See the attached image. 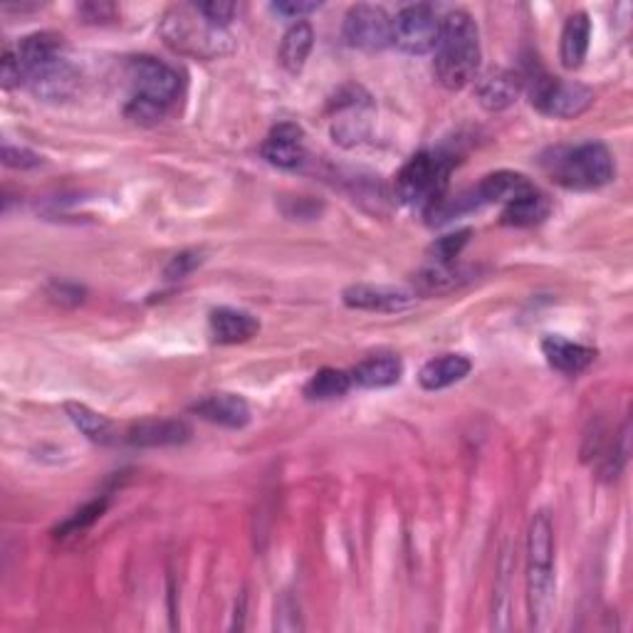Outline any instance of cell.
<instances>
[{
	"label": "cell",
	"instance_id": "obj_9",
	"mask_svg": "<svg viewBox=\"0 0 633 633\" xmlns=\"http://www.w3.org/2000/svg\"><path fill=\"white\" fill-rule=\"evenodd\" d=\"M441 33L438 13L433 11V5H406L399 15L394 17V33L391 43L399 50L409 55H426L436 50Z\"/></svg>",
	"mask_w": 633,
	"mask_h": 633
},
{
	"label": "cell",
	"instance_id": "obj_1",
	"mask_svg": "<svg viewBox=\"0 0 633 633\" xmlns=\"http://www.w3.org/2000/svg\"><path fill=\"white\" fill-rule=\"evenodd\" d=\"M480 33L472 15L466 11H453L441 21L436 43V60L433 72L443 87L456 92L468 87L480 70Z\"/></svg>",
	"mask_w": 633,
	"mask_h": 633
},
{
	"label": "cell",
	"instance_id": "obj_4",
	"mask_svg": "<svg viewBox=\"0 0 633 633\" xmlns=\"http://www.w3.org/2000/svg\"><path fill=\"white\" fill-rule=\"evenodd\" d=\"M544 168L554 184L570 188V191H594V188L611 184L613 176H617L611 151L599 141L554 149L544 159Z\"/></svg>",
	"mask_w": 633,
	"mask_h": 633
},
{
	"label": "cell",
	"instance_id": "obj_11",
	"mask_svg": "<svg viewBox=\"0 0 633 633\" xmlns=\"http://www.w3.org/2000/svg\"><path fill=\"white\" fill-rule=\"evenodd\" d=\"M260 154L268 164L278 168H297L307 156L305 146V131L302 127L292 125V121H280L278 127L270 129V134L266 137L260 146Z\"/></svg>",
	"mask_w": 633,
	"mask_h": 633
},
{
	"label": "cell",
	"instance_id": "obj_27",
	"mask_svg": "<svg viewBox=\"0 0 633 633\" xmlns=\"http://www.w3.org/2000/svg\"><path fill=\"white\" fill-rule=\"evenodd\" d=\"M352 386L354 382L349 372H342V368H319V372L305 384V399L332 401L339 399V396H344Z\"/></svg>",
	"mask_w": 633,
	"mask_h": 633
},
{
	"label": "cell",
	"instance_id": "obj_23",
	"mask_svg": "<svg viewBox=\"0 0 633 633\" xmlns=\"http://www.w3.org/2000/svg\"><path fill=\"white\" fill-rule=\"evenodd\" d=\"M349 374H352V382L362 386V389H386V386L401 382L403 364L394 354H374L359 362Z\"/></svg>",
	"mask_w": 633,
	"mask_h": 633
},
{
	"label": "cell",
	"instance_id": "obj_5",
	"mask_svg": "<svg viewBox=\"0 0 633 633\" xmlns=\"http://www.w3.org/2000/svg\"><path fill=\"white\" fill-rule=\"evenodd\" d=\"M453 172V159L446 154H431V151H419L396 174V196L401 203L419 208L429 213L441 198H446L448 178Z\"/></svg>",
	"mask_w": 633,
	"mask_h": 633
},
{
	"label": "cell",
	"instance_id": "obj_18",
	"mask_svg": "<svg viewBox=\"0 0 633 633\" xmlns=\"http://www.w3.org/2000/svg\"><path fill=\"white\" fill-rule=\"evenodd\" d=\"M472 272L456 262H431L413 278V295H448V292L466 285Z\"/></svg>",
	"mask_w": 633,
	"mask_h": 633
},
{
	"label": "cell",
	"instance_id": "obj_12",
	"mask_svg": "<svg viewBox=\"0 0 633 633\" xmlns=\"http://www.w3.org/2000/svg\"><path fill=\"white\" fill-rule=\"evenodd\" d=\"M344 305L362 312H382V315H394L415 305V295L409 290L386 288V285H352L344 290Z\"/></svg>",
	"mask_w": 633,
	"mask_h": 633
},
{
	"label": "cell",
	"instance_id": "obj_8",
	"mask_svg": "<svg viewBox=\"0 0 633 633\" xmlns=\"http://www.w3.org/2000/svg\"><path fill=\"white\" fill-rule=\"evenodd\" d=\"M530 97L537 112L554 119H574L584 115L594 104V92L587 84L550 78V74H542V78L535 80Z\"/></svg>",
	"mask_w": 633,
	"mask_h": 633
},
{
	"label": "cell",
	"instance_id": "obj_19",
	"mask_svg": "<svg viewBox=\"0 0 633 633\" xmlns=\"http://www.w3.org/2000/svg\"><path fill=\"white\" fill-rule=\"evenodd\" d=\"M535 188L537 186L523 174H517V172H495V174H488L483 181L478 184L476 196H478L480 203L509 206V203H515L517 198H523L530 191H535Z\"/></svg>",
	"mask_w": 633,
	"mask_h": 633
},
{
	"label": "cell",
	"instance_id": "obj_31",
	"mask_svg": "<svg viewBox=\"0 0 633 633\" xmlns=\"http://www.w3.org/2000/svg\"><path fill=\"white\" fill-rule=\"evenodd\" d=\"M203 258H201V253L198 250H186V253H178L172 258V262H168L166 270H164V278L166 280H181L186 278L188 272H194L198 266H201Z\"/></svg>",
	"mask_w": 633,
	"mask_h": 633
},
{
	"label": "cell",
	"instance_id": "obj_14",
	"mask_svg": "<svg viewBox=\"0 0 633 633\" xmlns=\"http://www.w3.org/2000/svg\"><path fill=\"white\" fill-rule=\"evenodd\" d=\"M203 421L225 429H245L250 423V406L238 394H211L191 406Z\"/></svg>",
	"mask_w": 633,
	"mask_h": 633
},
{
	"label": "cell",
	"instance_id": "obj_20",
	"mask_svg": "<svg viewBox=\"0 0 633 633\" xmlns=\"http://www.w3.org/2000/svg\"><path fill=\"white\" fill-rule=\"evenodd\" d=\"M519 94V78L509 70H493L476 82V99L488 112H503L515 104Z\"/></svg>",
	"mask_w": 633,
	"mask_h": 633
},
{
	"label": "cell",
	"instance_id": "obj_26",
	"mask_svg": "<svg viewBox=\"0 0 633 633\" xmlns=\"http://www.w3.org/2000/svg\"><path fill=\"white\" fill-rule=\"evenodd\" d=\"M65 413H68V419L74 423V429H78L82 436H87L94 443H102V446H107V443H112L117 436L115 423H112L107 415L92 411L90 406L78 403V401H68L65 403Z\"/></svg>",
	"mask_w": 633,
	"mask_h": 633
},
{
	"label": "cell",
	"instance_id": "obj_10",
	"mask_svg": "<svg viewBox=\"0 0 633 633\" xmlns=\"http://www.w3.org/2000/svg\"><path fill=\"white\" fill-rule=\"evenodd\" d=\"M342 33L347 45L356 47V50H384L386 45H391L394 17H389V13L379 5L359 3L349 8V13L344 15Z\"/></svg>",
	"mask_w": 633,
	"mask_h": 633
},
{
	"label": "cell",
	"instance_id": "obj_25",
	"mask_svg": "<svg viewBox=\"0 0 633 633\" xmlns=\"http://www.w3.org/2000/svg\"><path fill=\"white\" fill-rule=\"evenodd\" d=\"M312 45H315V31L307 21H297L290 27L282 37L280 45V62L290 74H297L305 68V62L312 52Z\"/></svg>",
	"mask_w": 633,
	"mask_h": 633
},
{
	"label": "cell",
	"instance_id": "obj_28",
	"mask_svg": "<svg viewBox=\"0 0 633 633\" xmlns=\"http://www.w3.org/2000/svg\"><path fill=\"white\" fill-rule=\"evenodd\" d=\"M104 509H107V500H94V503L78 509V513H74L70 519H65L58 530H55V537H58V540H65V537L90 530V527L102 517Z\"/></svg>",
	"mask_w": 633,
	"mask_h": 633
},
{
	"label": "cell",
	"instance_id": "obj_16",
	"mask_svg": "<svg viewBox=\"0 0 633 633\" xmlns=\"http://www.w3.org/2000/svg\"><path fill=\"white\" fill-rule=\"evenodd\" d=\"M542 354L547 356V362H550L552 368H556V372H562L566 376H579L582 372H587V368L594 364V359H597V352H594L591 347L576 344V342H570V339L554 337V335L544 337Z\"/></svg>",
	"mask_w": 633,
	"mask_h": 633
},
{
	"label": "cell",
	"instance_id": "obj_15",
	"mask_svg": "<svg viewBox=\"0 0 633 633\" xmlns=\"http://www.w3.org/2000/svg\"><path fill=\"white\" fill-rule=\"evenodd\" d=\"M27 87L40 99H68L72 97L74 90L80 87V72L74 70L70 60L62 55V58L45 65L43 70H37L31 82H27Z\"/></svg>",
	"mask_w": 633,
	"mask_h": 633
},
{
	"label": "cell",
	"instance_id": "obj_30",
	"mask_svg": "<svg viewBox=\"0 0 633 633\" xmlns=\"http://www.w3.org/2000/svg\"><path fill=\"white\" fill-rule=\"evenodd\" d=\"M196 11L201 13L208 23L215 27H223L233 21V15L238 13V5L235 3H221V0H213V3H198Z\"/></svg>",
	"mask_w": 633,
	"mask_h": 633
},
{
	"label": "cell",
	"instance_id": "obj_29",
	"mask_svg": "<svg viewBox=\"0 0 633 633\" xmlns=\"http://www.w3.org/2000/svg\"><path fill=\"white\" fill-rule=\"evenodd\" d=\"M470 235H472L470 228H462V231L443 235V238H438V241L433 243L431 248H429L431 260H433V262H456V258L462 253V248H466V245H468Z\"/></svg>",
	"mask_w": 633,
	"mask_h": 633
},
{
	"label": "cell",
	"instance_id": "obj_17",
	"mask_svg": "<svg viewBox=\"0 0 633 633\" xmlns=\"http://www.w3.org/2000/svg\"><path fill=\"white\" fill-rule=\"evenodd\" d=\"M260 332V323L250 312L219 307L211 312V335L219 344H243Z\"/></svg>",
	"mask_w": 633,
	"mask_h": 633
},
{
	"label": "cell",
	"instance_id": "obj_3",
	"mask_svg": "<svg viewBox=\"0 0 633 633\" xmlns=\"http://www.w3.org/2000/svg\"><path fill=\"white\" fill-rule=\"evenodd\" d=\"M554 527L552 517L540 509L527 530V594H530L532 626L544 629L554 609Z\"/></svg>",
	"mask_w": 633,
	"mask_h": 633
},
{
	"label": "cell",
	"instance_id": "obj_7",
	"mask_svg": "<svg viewBox=\"0 0 633 633\" xmlns=\"http://www.w3.org/2000/svg\"><path fill=\"white\" fill-rule=\"evenodd\" d=\"M62 35L43 31L25 35L15 45H8L0 60V74H3V87L13 90L17 84H27L37 70L45 65L62 58Z\"/></svg>",
	"mask_w": 633,
	"mask_h": 633
},
{
	"label": "cell",
	"instance_id": "obj_6",
	"mask_svg": "<svg viewBox=\"0 0 633 633\" xmlns=\"http://www.w3.org/2000/svg\"><path fill=\"white\" fill-rule=\"evenodd\" d=\"M164 40L174 47L176 52L196 55V58H215L223 55L225 47V33L221 27H215L206 21V17L191 8H176L174 13L164 17L162 25Z\"/></svg>",
	"mask_w": 633,
	"mask_h": 633
},
{
	"label": "cell",
	"instance_id": "obj_33",
	"mask_svg": "<svg viewBox=\"0 0 633 633\" xmlns=\"http://www.w3.org/2000/svg\"><path fill=\"white\" fill-rule=\"evenodd\" d=\"M270 8L278 15L290 17V21H302L305 15L319 11V3H295V0H290V3H272Z\"/></svg>",
	"mask_w": 633,
	"mask_h": 633
},
{
	"label": "cell",
	"instance_id": "obj_22",
	"mask_svg": "<svg viewBox=\"0 0 633 633\" xmlns=\"http://www.w3.org/2000/svg\"><path fill=\"white\" fill-rule=\"evenodd\" d=\"M470 368L472 362L466 354H443L423 364V368L419 372V384L426 391L448 389V386L466 379Z\"/></svg>",
	"mask_w": 633,
	"mask_h": 633
},
{
	"label": "cell",
	"instance_id": "obj_13",
	"mask_svg": "<svg viewBox=\"0 0 633 633\" xmlns=\"http://www.w3.org/2000/svg\"><path fill=\"white\" fill-rule=\"evenodd\" d=\"M191 426L178 419L139 421L127 431V443L134 448H168L181 446L191 438Z\"/></svg>",
	"mask_w": 633,
	"mask_h": 633
},
{
	"label": "cell",
	"instance_id": "obj_24",
	"mask_svg": "<svg viewBox=\"0 0 633 633\" xmlns=\"http://www.w3.org/2000/svg\"><path fill=\"white\" fill-rule=\"evenodd\" d=\"M550 213H552L550 196H544L540 188H535V191H530L527 196L517 198L515 203L505 206L503 223L515 225V228H532V225L550 219Z\"/></svg>",
	"mask_w": 633,
	"mask_h": 633
},
{
	"label": "cell",
	"instance_id": "obj_2",
	"mask_svg": "<svg viewBox=\"0 0 633 633\" xmlns=\"http://www.w3.org/2000/svg\"><path fill=\"white\" fill-rule=\"evenodd\" d=\"M127 78L131 84L127 117L141 125H154L162 119L181 92V74L172 65L149 58V55L129 60Z\"/></svg>",
	"mask_w": 633,
	"mask_h": 633
},
{
	"label": "cell",
	"instance_id": "obj_32",
	"mask_svg": "<svg viewBox=\"0 0 633 633\" xmlns=\"http://www.w3.org/2000/svg\"><path fill=\"white\" fill-rule=\"evenodd\" d=\"M3 164L11 166V168H35V166L43 164V159L31 149L3 144Z\"/></svg>",
	"mask_w": 633,
	"mask_h": 633
},
{
	"label": "cell",
	"instance_id": "obj_21",
	"mask_svg": "<svg viewBox=\"0 0 633 633\" xmlns=\"http://www.w3.org/2000/svg\"><path fill=\"white\" fill-rule=\"evenodd\" d=\"M591 40V21L584 11H576L562 27V43H560V58L566 70H579L589 52Z\"/></svg>",
	"mask_w": 633,
	"mask_h": 633
}]
</instances>
